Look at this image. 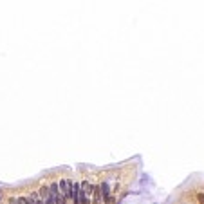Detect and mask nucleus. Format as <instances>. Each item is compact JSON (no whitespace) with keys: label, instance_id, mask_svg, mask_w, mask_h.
<instances>
[{"label":"nucleus","instance_id":"1","mask_svg":"<svg viewBox=\"0 0 204 204\" xmlns=\"http://www.w3.org/2000/svg\"><path fill=\"white\" fill-rule=\"evenodd\" d=\"M60 190H61V195L65 201L72 199V181H60Z\"/></svg>","mask_w":204,"mask_h":204},{"label":"nucleus","instance_id":"2","mask_svg":"<svg viewBox=\"0 0 204 204\" xmlns=\"http://www.w3.org/2000/svg\"><path fill=\"white\" fill-rule=\"evenodd\" d=\"M100 191H101L103 201H105L107 204H110V191H108V184H107V183H101V184H100Z\"/></svg>","mask_w":204,"mask_h":204},{"label":"nucleus","instance_id":"3","mask_svg":"<svg viewBox=\"0 0 204 204\" xmlns=\"http://www.w3.org/2000/svg\"><path fill=\"white\" fill-rule=\"evenodd\" d=\"M72 202L82 204L80 202V184L78 183H72Z\"/></svg>","mask_w":204,"mask_h":204},{"label":"nucleus","instance_id":"4","mask_svg":"<svg viewBox=\"0 0 204 204\" xmlns=\"http://www.w3.org/2000/svg\"><path fill=\"white\" fill-rule=\"evenodd\" d=\"M92 193H94V202L92 204H101V191H100V186H94V190H92Z\"/></svg>","mask_w":204,"mask_h":204},{"label":"nucleus","instance_id":"5","mask_svg":"<svg viewBox=\"0 0 204 204\" xmlns=\"http://www.w3.org/2000/svg\"><path fill=\"white\" fill-rule=\"evenodd\" d=\"M49 193H51V190H49V186H42V188H40V193H38V195H40V199H42V201L45 202V199L49 197Z\"/></svg>","mask_w":204,"mask_h":204},{"label":"nucleus","instance_id":"6","mask_svg":"<svg viewBox=\"0 0 204 204\" xmlns=\"http://www.w3.org/2000/svg\"><path fill=\"white\" fill-rule=\"evenodd\" d=\"M29 199H31V202L33 204H43V201L40 199V195H38L36 191H33V193L29 195Z\"/></svg>","mask_w":204,"mask_h":204},{"label":"nucleus","instance_id":"7","mask_svg":"<svg viewBox=\"0 0 204 204\" xmlns=\"http://www.w3.org/2000/svg\"><path fill=\"white\" fill-rule=\"evenodd\" d=\"M18 204H33L29 197H18Z\"/></svg>","mask_w":204,"mask_h":204},{"label":"nucleus","instance_id":"8","mask_svg":"<svg viewBox=\"0 0 204 204\" xmlns=\"http://www.w3.org/2000/svg\"><path fill=\"white\" fill-rule=\"evenodd\" d=\"M9 204H18V199H9Z\"/></svg>","mask_w":204,"mask_h":204}]
</instances>
